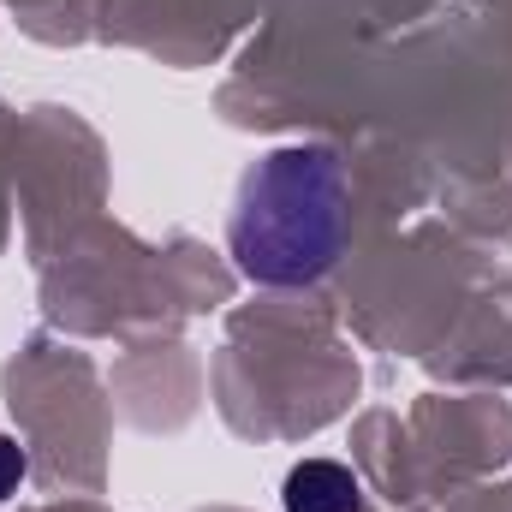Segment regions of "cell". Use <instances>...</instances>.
Instances as JSON below:
<instances>
[{"mask_svg":"<svg viewBox=\"0 0 512 512\" xmlns=\"http://www.w3.org/2000/svg\"><path fill=\"white\" fill-rule=\"evenodd\" d=\"M346 245V173L334 149H274L239 191L233 256L262 286H304Z\"/></svg>","mask_w":512,"mask_h":512,"instance_id":"obj_1","label":"cell"},{"mask_svg":"<svg viewBox=\"0 0 512 512\" xmlns=\"http://www.w3.org/2000/svg\"><path fill=\"white\" fill-rule=\"evenodd\" d=\"M286 512H364V489L334 459H304L286 477Z\"/></svg>","mask_w":512,"mask_h":512,"instance_id":"obj_2","label":"cell"},{"mask_svg":"<svg viewBox=\"0 0 512 512\" xmlns=\"http://www.w3.org/2000/svg\"><path fill=\"white\" fill-rule=\"evenodd\" d=\"M18 483H24V447L0 435V501H6V495H12Z\"/></svg>","mask_w":512,"mask_h":512,"instance_id":"obj_3","label":"cell"}]
</instances>
